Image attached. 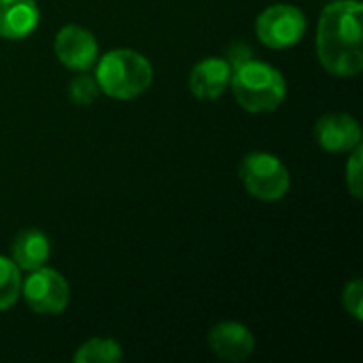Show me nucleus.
Segmentation results:
<instances>
[{
    "label": "nucleus",
    "mask_w": 363,
    "mask_h": 363,
    "mask_svg": "<svg viewBox=\"0 0 363 363\" xmlns=\"http://www.w3.org/2000/svg\"><path fill=\"white\" fill-rule=\"evenodd\" d=\"M363 4L359 0H334L319 17L317 55L334 77H355L363 68Z\"/></svg>",
    "instance_id": "1"
},
{
    "label": "nucleus",
    "mask_w": 363,
    "mask_h": 363,
    "mask_svg": "<svg viewBox=\"0 0 363 363\" xmlns=\"http://www.w3.org/2000/svg\"><path fill=\"white\" fill-rule=\"evenodd\" d=\"M230 87L236 102L253 115L274 113L287 96L283 72L272 64L251 57L232 64Z\"/></svg>",
    "instance_id": "2"
},
{
    "label": "nucleus",
    "mask_w": 363,
    "mask_h": 363,
    "mask_svg": "<svg viewBox=\"0 0 363 363\" xmlns=\"http://www.w3.org/2000/svg\"><path fill=\"white\" fill-rule=\"evenodd\" d=\"M94 77L100 94L113 100H134L153 83V66L134 49H113L96 60Z\"/></svg>",
    "instance_id": "3"
},
{
    "label": "nucleus",
    "mask_w": 363,
    "mask_h": 363,
    "mask_svg": "<svg viewBox=\"0 0 363 363\" xmlns=\"http://www.w3.org/2000/svg\"><path fill=\"white\" fill-rule=\"evenodd\" d=\"M245 189L262 202H277L287 196L291 177L287 166L272 153L253 151L242 157L238 168Z\"/></svg>",
    "instance_id": "4"
},
{
    "label": "nucleus",
    "mask_w": 363,
    "mask_h": 363,
    "mask_svg": "<svg viewBox=\"0 0 363 363\" xmlns=\"http://www.w3.org/2000/svg\"><path fill=\"white\" fill-rule=\"evenodd\" d=\"M255 34L270 49H289L306 34V17L296 4H270L255 19Z\"/></svg>",
    "instance_id": "5"
},
{
    "label": "nucleus",
    "mask_w": 363,
    "mask_h": 363,
    "mask_svg": "<svg viewBox=\"0 0 363 363\" xmlns=\"http://www.w3.org/2000/svg\"><path fill=\"white\" fill-rule=\"evenodd\" d=\"M21 296L32 313L60 315L68 306L70 287L57 270L43 266L21 279Z\"/></svg>",
    "instance_id": "6"
},
{
    "label": "nucleus",
    "mask_w": 363,
    "mask_h": 363,
    "mask_svg": "<svg viewBox=\"0 0 363 363\" xmlns=\"http://www.w3.org/2000/svg\"><path fill=\"white\" fill-rule=\"evenodd\" d=\"M55 55L57 60L70 68V70H89L96 60H98V40L96 36L77 26V23H68L64 26L57 34H55V43H53Z\"/></svg>",
    "instance_id": "7"
},
{
    "label": "nucleus",
    "mask_w": 363,
    "mask_h": 363,
    "mask_svg": "<svg viewBox=\"0 0 363 363\" xmlns=\"http://www.w3.org/2000/svg\"><path fill=\"white\" fill-rule=\"evenodd\" d=\"M315 138L328 153H349L362 145V125L353 115L328 113L317 121Z\"/></svg>",
    "instance_id": "8"
},
{
    "label": "nucleus",
    "mask_w": 363,
    "mask_h": 363,
    "mask_svg": "<svg viewBox=\"0 0 363 363\" xmlns=\"http://www.w3.org/2000/svg\"><path fill=\"white\" fill-rule=\"evenodd\" d=\"M208 347L221 362L238 363L251 357L255 338L251 330L238 321H221L208 332Z\"/></svg>",
    "instance_id": "9"
},
{
    "label": "nucleus",
    "mask_w": 363,
    "mask_h": 363,
    "mask_svg": "<svg viewBox=\"0 0 363 363\" xmlns=\"http://www.w3.org/2000/svg\"><path fill=\"white\" fill-rule=\"evenodd\" d=\"M232 79V62L225 57H204L189 72V91L194 98L211 102L225 94Z\"/></svg>",
    "instance_id": "10"
},
{
    "label": "nucleus",
    "mask_w": 363,
    "mask_h": 363,
    "mask_svg": "<svg viewBox=\"0 0 363 363\" xmlns=\"http://www.w3.org/2000/svg\"><path fill=\"white\" fill-rule=\"evenodd\" d=\"M40 23L36 0H0V36L6 40L28 38Z\"/></svg>",
    "instance_id": "11"
},
{
    "label": "nucleus",
    "mask_w": 363,
    "mask_h": 363,
    "mask_svg": "<svg viewBox=\"0 0 363 363\" xmlns=\"http://www.w3.org/2000/svg\"><path fill=\"white\" fill-rule=\"evenodd\" d=\"M49 255H51L49 238L36 228L21 230L11 245V259L23 272L43 268L49 262Z\"/></svg>",
    "instance_id": "12"
},
{
    "label": "nucleus",
    "mask_w": 363,
    "mask_h": 363,
    "mask_svg": "<svg viewBox=\"0 0 363 363\" xmlns=\"http://www.w3.org/2000/svg\"><path fill=\"white\" fill-rule=\"evenodd\" d=\"M123 359V349L113 338H89L72 355L74 363H119Z\"/></svg>",
    "instance_id": "13"
},
{
    "label": "nucleus",
    "mask_w": 363,
    "mask_h": 363,
    "mask_svg": "<svg viewBox=\"0 0 363 363\" xmlns=\"http://www.w3.org/2000/svg\"><path fill=\"white\" fill-rule=\"evenodd\" d=\"M21 296V270L11 257L0 255V313L15 306Z\"/></svg>",
    "instance_id": "14"
},
{
    "label": "nucleus",
    "mask_w": 363,
    "mask_h": 363,
    "mask_svg": "<svg viewBox=\"0 0 363 363\" xmlns=\"http://www.w3.org/2000/svg\"><path fill=\"white\" fill-rule=\"evenodd\" d=\"M100 96V87L96 83V77L89 74L87 70H81L70 83H68V98L70 102H74L77 106H87L91 102H96V98Z\"/></svg>",
    "instance_id": "15"
},
{
    "label": "nucleus",
    "mask_w": 363,
    "mask_h": 363,
    "mask_svg": "<svg viewBox=\"0 0 363 363\" xmlns=\"http://www.w3.org/2000/svg\"><path fill=\"white\" fill-rule=\"evenodd\" d=\"M351 157L347 162V168H345V179H347V187L349 191L353 194V198H362L363 191V166H362V157H363V149L362 145H357L353 151H349Z\"/></svg>",
    "instance_id": "16"
},
{
    "label": "nucleus",
    "mask_w": 363,
    "mask_h": 363,
    "mask_svg": "<svg viewBox=\"0 0 363 363\" xmlns=\"http://www.w3.org/2000/svg\"><path fill=\"white\" fill-rule=\"evenodd\" d=\"M342 306H345V311H347L355 321H363L362 279H353L351 283H347V287H345V291H342Z\"/></svg>",
    "instance_id": "17"
}]
</instances>
